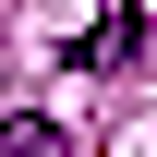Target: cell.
<instances>
[{
	"label": "cell",
	"mask_w": 157,
	"mask_h": 157,
	"mask_svg": "<svg viewBox=\"0 0 157 157\" xmlns=\"http://www.w3.org/2000/svg\"><path fill=\"white\" fill-rule=\"evenodd\" d=\"M145 36H157V12H109L97 36H73V73H109V60H133Z\"/></svg>",
	"instance_id": "cell-1"
},
{
	"label": "cell",
	"mask_w": 157,
	"mask_h": 157,
	"mask_svg": "<svg viewBox=\"0 0 157 157\" xmlns=\"http://www.w3.org/2000/svg\"><path fill=\"white\" fill-rule=\"evenodd\" d=\"M0 157H73V145H60L48 109H12V121H0Z\"/></svg>",
	"instance_id": "cell-2"
}]
</instances>
